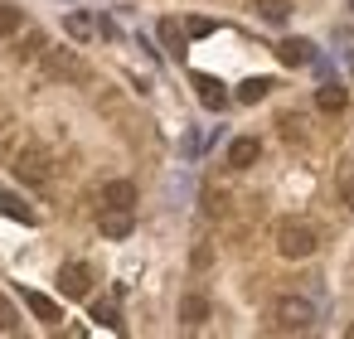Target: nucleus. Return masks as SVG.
<instances>
[{
    "label": "nucleus",
    "mask_w": 354,
    "mask_h": 339,
    "mask_svg": "<svg viewBox=\"0 0 354 339\" xmlns=\"http://www.w3.org/2000/svg\"><path fill=\"white\" fill-rule=\"evenodd\" d=\"M281 136L286 141H301V117H281Z\"/></svg>",
    "instance_id": "24"
},
{
    "label": "nucleus",
    "mask_w": 354,
    "mask_h": 339,
    "mask_svg": "<svg viewBox=\"0 0 354 339\" xmlns=\"http://www.w3.org/2000/svg\"><path fill=\"white\" fill-rule=\"evenodd\" d=\"M204 320H209V300H204V296H185V300H180V325H185V329H199Z\"/></svg>",
    "instance_id": "11"
},
{
    "label": "nucleus",
    "mask_w": 354,
    "mask_h": 339,
    "mask_svg": "<svg viewBox=\"0 0 354 339\" xmlns=\"http://www.w3.org/2000/svg\"><path fill=\"white\" fill-rule=\"evenodd\" d=\"M20 25H25V15L10 6V0H0V35H20Z\"/></svg>",
    "instance_id": "17"
},
{
    "label": "nucleus",
    "mask_w": 354,
    "mask_h": 339,
    "mask_svg": "<svg viewBox=\"0 0 354 339\" xmlns=\"http://www.w3.org/2000/svg\"><path fill=\"white\" fill-rule=\"evenodd\" d=\"M0 213H10V218H20V223H35V213H30L15 194H0Z\"/></svg>",
    "instance_id": "20"
},
{
    "label": "nucleus",
    "mask_w": 354,
    "mask_h": 339,
    "mask_svg": "<svg viewBox=\"0 0 354 339\" xmlns=\"http://www.w3.org/2000/svg\"><path fill=\"white\" fill-rule=\"evenodd\" d=\"M64 30H68V39H88L97 25H93V15H83V10H73V15H64Z\"/></svg>",
    "instance_id": "14"
},
{
    "label": "nucleus",
    "mask_w": 354,
    "mask_h": 339,
    "mask_svg": "<svg viewBox=\"0 0 354 339\" xmlns=\"http://www.w3.org/2000/svg\"><path fill=\"white\" fill-rule=\"evenodd\" d=\"M349 10H354V0H349Z\"/></svg>",
    "instance_id": "28"
},
{
    "label": "nucleus",
    "mask_w": 354,
    "mask_h": 339,
    "mask_svg": "<svg viewBox=\"0 0 354 339\" xmlns=\"http://www.w3.org/2000/svg\"><path fill=\"white\" fill-rule=\"evenodd\" d=\"M102 204L107 209H131L136 204V184L131 180H107L102 184Z\"/></svg>",
    "instance_id": "9"
},
{
    "label": "nucleus",
    "mask_w": 354,
    "mask_h": 339,
    "mask_svg": "<svg viewBox=\"0 0 354 339\" xmlns=\"http://www.w3.org/2000/svg\"><path fill=\"white\" fill-rule=\"evenodd\" d=\"M10 136H15V112H10V107H0V146H6Z\"/></svg>",
    "instance_id": "23"
},
{
    "label": "nucleus",
    "mask_w": 354,
    "mask_h": 339,
    "mask_svg": "<svg viewBox=\"0 0 354 339\" xmlns=\"http://www.w3.org/2000/svg\"><path fill=\"white\" fill-rule=\"evenodd\" d=\"M349 339H354V325H349Z\"/></svg>",
    "instance_id": "27"
},
{
    "label": "nucleus",
    "mask_w": 354,
    "mask_h": 339,
    "mask_svg": "<svg viewBox=\"0 0 354 339\" xmlns=\"http://www.w3.org/2000/svg\"><path fill=\"white\" fill-rule=\"evenodd\" d=\"M204 213H209V218H223V213H228V199H223L218 189H204Z\"/></svg>",
    "instance_id": "21"
},
{
    "label": "nucleus",
    "mask_w": 354,
    "mask_h": 339,
    "mask_svg": "<svg viewBox=\"0 0 354 339\" xmlns=\"http://www.w3.org/2000/svg\"><path fill=\"white\" fill-rule=\"evenodd\" d=\"M44 73L59 78V83H83L88 78V68L73 49H44Z\"/></svg>",
    "instance_id": "4"
},
{
    "label": "nucleus",
    "mask_w": 354,
    "mask_h": 339,
    "mask_svg": "<svg viewBox=\"0 0 354 339\" xmlns=\"http://www.w3.org/2000/svg\"><path fill=\"white\" fill-rule=\"evenodd\" d=\"M315 247H320V233H315L306 218H281V223H277V252H281L286 262H306Z\"/></svg>",
    "instance_id": "1"
},
{
    "label": "nucleus",
    "mask_w": 354,
    "mask_h": 339,
    "mask_svg": "<svg viewBox=\"0 0 354 339\" xmlns=\"http://www.w3.org/2000/svg\"><path fill=\"white\" fill-rule=\"evenodd\" d=\"M0 329H6V334H10V329H20V315H15V305H10V300H0Z\"/></svg>",
    "instance_id": "22"
},
{
    "label": "nucleus",
    "mask_w": 354,
    "mask_h": 339,
    "mask_svg": "<svg viewBox=\"0 0 354 339\" xmlns=\"http://www.w3.org/2000/svg\"><path fill=\"white\" fill-rule=\"evenodd\" d=\"M160 39H165V49H170L175 59L185 54V35H180V25H175V20H160Z\"/></svg>",
    "instance_id": "18"
},
{
    "label": "nucleus",
    "mask_w": 354,
    "mask_h": 339,
    "mask_svg": "<svg viewBox=\"0 0 354 339\" xmlns=\"http://www.w3.org/2000/svg\"><path fill=\"white\" fill-rule=\"evenodd\" d=\"M59 291H64L68 300H83V296L93 291V267H88V262H64V267H59Z\"/></svg>",
    "instance_id": "5"
},
{
    "label": "nucleus",
    "mask_w": 354,
    "mask_h": 339,
    "mask_svg": "<svg viewBox=\"0 0 354 339\" xmlns=\"http://www.w3.org/2000/svg\"><path fill=\"white\" fill-rule=\"evenodd\" d=\"M335 44H339L344 54H354V30H335Z\"/></svg>",
    "instance_id": "26"
},
{
    "label": "nucleus",
    "mask_w": 354,
    "mask_h": 339,
    "mask_svg": "<svg viewBox=\"0 0 354 339\" xmlns=\"http://www.w3.org/2000/svg\"><path fill=\"white\" fill-rule=\"evenodd\" d=\"M267 93H272V83H267V78H248V83L238 88V102H248V107H252V102H262Z\"/></svg>",
    "instance_id": "16"
},
{
    "label": "nucleus",
    "mask_w": 354,
    "mask_h": 339,
    "mask_svg": "<svg viewBox=\"0 0 354 339\" xmlns=\"http://www.w3.org/2000/svg\"><path fill=\"white\" fill-rule=\"evenodd\" d=\"M339 204H344V209H354V175H349V180H339Z\"/></svg>",
    "instance_id": "25"
},
{
    "label": "nucleus",
    "mask_w": 354,
    "mask_h": 339,
    "mask_svg": "<svg viewBox=\"0 0 354 339\" xmlns=\"http://www.w3.org/2000/svg\"><path fill=\"white\" fill-rule=\"evenodd\" d=\"M10 170H15L25 184H49V180H54V155H49L44 146H20L15 160H10Z\"/></svg>",
    "instance_id": "3"
},
{
    "label": "nucleus",
    "mask_w": 354,
    "mask_h": 339,
    "mask_svg": "<svg viewBox=\"0 0 354 339\" xmlns=\"http://www.w3.org/2000/svg\"><path fill=\"white\" fill-rule=\"evenodd\" d=\"M194 88H199V102H204L209 112H218V107L228 102V93H223V83H218V78H204V73H199V78H194Z\"/></svg>",
    "instance_id": "12"
},
{
    "label": "nucleus",
    "mask_w": 354,
    "mask_h": 339,
    "mask_svg": "<svg viewBox=\"0 0 354 339\" xmlns=\"http://www.w3.org/2000/svg\"><path fill=\"white\" fill-rule=\"evenodd\" d=\"M97 228H102V238H131L136 218H131V209H102L97 213Z\"/></svg>",
    "instance_id": "6"
},
{
    "label": "nucleus",
    "mask_w": 354,
    "mask_h": 339,
    "mask_svg": "<svg viewBox=\"0 0 354 339\" xmlns=\"http://www.w3.org/2000/svg\"><path fill=\"white\" fill-rule=\"evenodd\" d=\"M257 155H262V141H257V136H238V141L228 146V165H233V170L257 165Z\"/></svg>",
    "instance_id": "7"
},
{
    "label": "nucleus",
    "mask_w": 354,
    "mask_h": 339,
    "mask_svg": "<svg viewBox=\"0 0 354 339\" xmlns=\"http://www.w3.org/2000/svg\"><path fill=\"white\" fill-rule=\"evenodd\" d=\"M272 325H277L281 334H306V329L315 325V305H310L306 296H281V300L272 305Z\"/></svg>",
    "instance_id": "2"
},
{
    "label": "nucleus",
    "mask_w": 354,
    "mask_h": 339,
    "mask_svg": "<svg viewBox=\"0 0 354 339\" xmlns=\"http://www.w3.org/2000/svg\"><path fill=\"white\" fill-rule=\"evenodd\" d=\"M344 102H349V93H344L339 83H325V88H315V107H320L325 117H335V112H344Z\"/></svg>",
    "instance_id": "10"
},
{
    "label": "nucleus",
    "mask_w": 354,
    "mask_h": 339,
    "mask_svg": "<svg viewBox=\"0 0 354 339\" xmlns=\"http://www.w3.org/2000/svg\"><path fill=\"white\" fill-rule=\"evenodd\" d=\"M25 305H30V310H35L39 320H49V325L59 320V305H54L49 296H39V291H25Z\"/></svg>",
    "instance_id": "15"
},
{
    "label": "nucleus",
    "mask_w": 354,
    "mask_h": 339,
    "mask_svg": "<svg viewBox=\"0 0 354 339\" xmlns=\"http://www.w3.org/2000/svg\"><path fill=\"white\" fill-rule=\"evenodd\" d=\"M252 6H257V15H262L267 25H281V20L296 10V0H252Z\"/></svg>",
    "instance_id": "13"
},
{
    "label": "nucleus",
    "mask_w": 354,
    "mask_h": 339,
    "mask_svg": "<svg viewBox=\"0 0 354 339\" xmlns=\"http://www.w3.org/2000/svg\"><path fill=\"white\" fill-rule=\"evenodd\" d=\"M93 320H97L102 329H122V320H117V305H112V300H97V305H93Z\"/></svg>",
    "instance_id": "19"
},
{
    "label": "nucleus",
    "mask_w": 354,
    "mask_h": 339,
    "mask_svg": "<svg viewBox=\"0 0 354 339\" xmlns=\"http://www.w3.org/2000/svg\"><path fill=\"white\" fill-rule=\"evenodd\" d=\"M277 59H281L286 68H301V64L315 59V49H310V39H281V44H277Z\"/></svg>",
    "instance_id": "8"
}]
</instances>
